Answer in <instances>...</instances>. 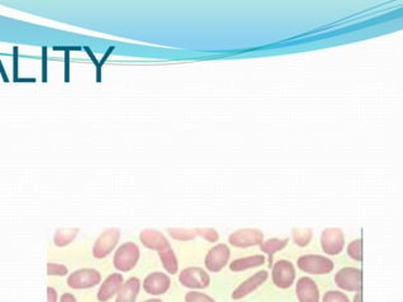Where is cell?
I'll return each mask as SVG.
<instances>
[{"mask_svg": "<svg viewBox=\"0 0 403 302\" xmlns=\"http://www.w3.org/2000/svg\"><path fill=\"white\" fill-rule=\"evenodd\" d=\"M143 302H163L162 300H160V299H149V300H146V301Z\"/></svg>", "mask_w": 403, "mask_h": 302, "instance_id": "cell-32", "label": "cell"}, {"mask_svg": "<svg viewBox=\"0 0 403 302\" xmlns=\"http://www.w3.org/2000/svg\"><path fill=\"white\" fill-rule=\"evenodd\" d=\"M78 228H67V229H58L54 237V243L56 247H66L71 244L78 237Z\"/></svg>", "mask_w": 403, "mask_h": 302, "instance_id": "cell-20", "label": "cell"}, {"mask_svg": "<svg viewBox=\"0 0 403 302\" xmlns=\"http://www.w3.org/2000/svg\"><path fill=\"white\" fill-rule=\"evenodd\" d=\"M158 257L161 259L164 271L170 274H176L179 272V259L176 257V253L173 252V249L167 248L164 250L158 252Z\"/></svg>", "mask_w": 403, "mask_h": 302, "instance_id": "cell-18", "label": "cell"}, {"mask_svg": "<svg viewBox=\"0 0 403 302\" xmlns=\"http://www.w3.org/2000/svg\"><path fill=\"white\" fill-rule=\"evenodd\" d=\"M321 302H350L349 297L344 294L342 291L330 290L324 294Z\"/></svg>", "mask_w": 403, "mask_h": 302, "instance_id": "cell-25", "label": "cell"}, {"mask_svg": "<svg viewBox=\"0 0 403 302\" xmlns=\"http://www.w3.org/2000/svg\"><path fill=\"white\" fill-rule=\"evenodd\" d=\"M347 253L350 259L356 262H362L363 261V240L359 238V239L350 241L347 247Z\"/></svg>", "mask_w": 403, "mask_h": 302, "instance_id": "cell-23", "label": "cell"}, {"mask_svg": "<svg viewBox=\"0 0 403 302\" xmlns=\"http://www.w3.org/2000/svg\"><path fill=\"white\" fill-rule=\"evenodd\" d=\"M320 246L327 256H338L345 247V235L340 228H326L321 233Z\"/></svg>", "mask_w": 403, "mask_h": 302, "instance_id": "cell-7", "label": "cell"}, {"mask_svg": "<svg viewBox=\"0 0 403 302\" xmlns=\"http://www.w3.org/2000/svg\"><path fill=\"white\" fill-rule=\"evenodd\" d=\"M140 279L138 277H131L123 283L120 291L118 292L116 302H135L140 294Z\"/></svg>", "mask_w": 403, "mask_h": 302, "instance_id": "cell-17", "label": "cell"}, {"mask_svg": "<svg viewBox=\"0 0 403 302\" xmlns=\"http://www.w3.org/2000/svg\"><path fill=\"white\" fill-rule=\"evenodd\" d=\"M142 286H143L144 292L152 294V296L164 294L170 290V276L163 272H152L144 279Z\"/></svg>", "mask_w": 403, "mask_h": 302, "instance_id": "cell-11", "label": "cell"}, {"mask_svg": "<svg viewBox=\"0 0 403 302\" xmlns=\"http://www.w3.org/2000/svg\"><path fill=\"white\" fill-rule=\"evenodd\" d=\"M140 240L146 248L155 250V252L171 248L170 241L164 237V234L155 229L142 230L140 234Z\"/></svg>", "mask_w": 403, "mask_h": 302, "instance_id": "cell-15", "label": "cell"}, {"mask_svg": "<svg viewBox=\"0 0 403 302\" xmlns=\"http://www.w3.org/2000/svg\"><path fill=\"white\" fill-rule=\"evenodd\" d=\"M264 240V234L262 230L256 228H243L232 233L228 238V241L234 248H250L259 247Z\"/></svg>", "mask_w": 403, "mask_h": 302, "instance_id": "cell-4", "label": "cell"}, {"mask_svg": "<svg viewBox=\"0 0 403 302\" xmlns=\"http://www.w3.org/2000/svg\"><path fill=\"white\" fill-rule=\"evenodd\" d=\"M290 238H285V239H279V238H270V239L263 240V243L259 246L261 252H263L265 255L270 256V261H272V257L274 253H277L279 250L286 248L288 246Z\"/></svg>", "mask_w": 403, "mask_h": 302, "instance_id": "cell-19", "label": "cell"}, {"mask_svg": "<svg viewBox=\"0 0 403 302\" xmlns=\"http://www.w3.org/2000/svg\"><path fill=\"white\" fill-rule=\"evenodd\" d=\"M230 261V248L224 244L219 243L209 249L208 255L205 257V267L209 272L217 273L223 271Z\"/></svg>", "mask_w": 403, "mask_h": 302, "instance_id": "cell-10", "label": "cell"}, {"mask_svg": "<svg viewBox=\"0 0 403 302\" xmlns=\"http://www.w3.org/2000/svg\"><path fill=\"white\" fill-rule=\"evenodd\" d=\"M66 81H69V54H66Z\"/></svg>", "mask_w": 403, "mask_h": 302, "instance_id": "cell-31", "label": "cell"}, {"mask_svg": "<svg viewBox=\"0 0 403 302\" xmlns=\"http://www.w3.org/2000/svg\"><path fill=\"white\" fill-rule=\"evenodd\" d=\"M268 279V271H259L250 276L249 279L241 282L239 286L237 287L232 292V299L233 300H241L247 297L248 294L254 292L259 287L263 286L264 283Z\"/></svg>", "mask_w": 403, "mask_h": 302, "instance_id": "cell-12", "label": "cell"}, {"mask_svg": "<svg viewBox=\"0 0 403 302\" xmlns=\"http://www.w3.org/2000/svg\"><path fill=\"white\" fill-rule=\"evenodd\" d=\"M140 258V249L135 243L127 241L117 249L113 266L119 272H131L138 264Z\"/></svg>", "mask_w": 403, "mask_h": 302, "instance_id": "cell-1", "label": "cell"}, {"mask_svg": "<svg viewBox=\"0 0 403 302\" xmlns=\"http://www.w3.org/2000/svg\"><path fill=\"white\" fill-rule=\"evenodd\" d=\"M334 281L341 291L359 292L363 288V272L354 267H344L335 273Z\"/></svg>", "mask_w": 403, "mask_h": 302, "instance_id": "cell-3", "label": "cell"}, {"mask_svg": "<svg viewBox=\"0 0 403 302\" xmlns=\"http://www.w3.org/2000/svg\"><path fill=\"white\" fill-rule=\"evenodd\" d=\"M60 302H78V300H76V297L74 294H70V292H66V294H63L61 296Z\"/></svg>", "mask_w": 403, "mask_h": 302, "instance_id": "cell-29", "label": "cell"}, {"mask_svg": "<svg viewBox=\"0 0 403 302\" xmlns=\"http://www.w3.org/2000/svg\"><path fill=\"white\" fill-rule=\"evenodd\" d=\"M69 273V270L66 266L60 263H50L47 264V274L48 276H66Z\"/></svg>", "mask_w": 403, "mask_h": 302, "instance_id": "cell-27", "label": "cell"}, {"mask_svg": "<svg viewBox=\"0 0 403 302\" xmlns=\"http://www.w3.org/2000/svg\"><path fill=\"white\" fill-rule=\"evenodd\" d=\"M47 302H57V291L54 287L47 288Z\"/></svg>", "mask_w": 403, "mask_h": 302, "instance_id": "cell-28", "label": "cell"}, {"mask_svg": "<svg viewBox=\"0 0 403 302\" xmlns=\"http://www.w3.org/2000/svg\"><path fill=\"white\" fill-rule=\"evenodd\" d=\"M353 302H363V294H362V291H359V292L354 294Z\"/></svg>", "mask_w": 403, "mask_h": 302, "instance_id": "cell-30", "label": "cell"}, {"mask_svg": "<svg viewBox=\"0 0 403 302\" xmlns=\"http://www.w3.org/2000/svg\"><path fill=\"white\" fill-rule=\"evenodd\" d=\"M124 283V277L122 273H111L109 274L105 281L100 285V288L98 291V301L108 302L111 300L114 296H117L118 292Z\"/></svg>", "mask_w": 403, "mask_h": 302, "instance_id": "cell-13", "label": "cell"}, {"mask_svg": "<svg viewBox=\"0 0 403 302\" xmlns=\"http://www.w3.org/2000/svg\"><path fill=\"white\" fill-rule=\"evenodd\" d=\"M100 282V272L94 268H81L78 271L72 272L67 279V285L72 290L93 288L98 286Z\"/></svg>", "mask_w": 403, "mask_h": 302, "instance_id": "cell-9", "label": "cell"}, {"mask_svg": "<svg viewBox=\"0 0 403 302\" xmlns=\"http://www.w3.org/2000/svg\"><path fill=\"white\" fill-rule=\"evenodd\" d=\"M120 229L118 228H109L107 230L101 233L99 238L94 243L93 257L96 259H104L111 255V252L120 239Z\"/></svg>", "mask_w": 403, "mask_h": 302, "instance_id": "cell-5", "label": "cell"}, {"mask_svg": "<svg viewBox=\"0 0 403 302\" xmlns=\"http://www.w3.org/2000/svg\"><path fill=\"white\" fill-rule=\"evenodd\" d=\"M296 281V268L292 262L287 259H279L273 264L272 282L281 290H288L294 286Z\"/></svg>", "mask_w": 403, "mask_h": 302, "instance_id": "cell-6", "label": "cell"}, {"mask_svg": "<svg viewBox=\"0 0 403 302\" xmlns=\"http://www.w3.org/2000/svg\"><path fill=\"white\" fill-rule=\"evenodd\" d=\"M185 302H217L209 294L197 291H190L185 294Z\"/></svg>", "mask_w": 403, "mask_h": 302, "instance_id": "cell-26", "label": "cell"}, {"mask_svg": "<svg viewBox=\"0 0 403 302\" xmlns=\"http://www.w3.org/2000/svg\"><path fill=\"white\" fill-rule=\"evenodd\" d=\"M195 233H196V235L202 237L209 243H217V241H219V238H220L219 233L215 229H213V228H196Z\"/></svg>", "mask_w": 403, "mask_h": 302, "instance_id": "cell-24", "label": "cell"}, {"mask_svg": "<svg viewBox=\"0 0 403 302\" xmlns=\"http://www.w3.org/2000/svg\"><path fill=\"white\" fill-rule=\"evenodd\" d=\"M265 263V257L263 255H254V256L241 257L238 259H234L229 263V270L235 273L248 271L252 268H258Z\"/></svg>", "mask_w": 403, "mask_h": 302, "instance_id": "cell-16", "label": "cell"}, {"mask_svg": "<svg viewBox=\"0 0 403 302\" xmlns=\"http://www.w3.org/2000/svg\"><path fill=\"white\" fill-rule=\"evenodd\" d=\"M296 296L298 302H320V290L311 277H301L296 282Z\"/></svg>", "mask_w": 403, "mask_h": 302, "instance_id": "cell-14", "label": "cell"}, {"mask_svg": "<svg viewBox=\"0 0 403 302\" xmlns=\"http://www.w3.org/2000/svg\"><path fill=\"white\" fill-rule=\"evenodd\" d=\"M291 238L297 247H307L314 238V232L310 228H295L292 229Z\"/></svg>", "mask_w": 403, "mask_h": 302, "instance_id": "cell-21", "label": "cell"}, {"mask_svg": "<svg viewBox=\"0 0 403 302\" xmlns=\"http://www.w3.org/2000/svg\"><path fill=\"white\" fill-rule=\"evenodd\" d=\"M297 267L298 270L314 276H321V274H329L334 271L333 261L325 256L320 255H305L297 259Z\"/></svg>", "mask_w": 403, "mask_h": 302, "instance_id": "cell-2", "label": "cell"}, {"mask_svg": "<svg viewBox=\"0 0 403 302\" xmlns=\"http://www.w3.org/2000/svg\"><path fill=\"white\" fill-rule=\"evenodd\" d=\"M171 238L179 241H190L194 240L197 235L195 233V229H185V228H170L168 230Z\"/></svg>", "mask_w": 403, "mask_h": 302, "instance_id": "cell-22", "label": "cell"}, {"mask_svg": "<svg viewBox=\"0 0 403 302\" xmlns=\"http://www.w3.org/2000/svg\"><path fill=\"white\" fill-rule=\"evenodd\" d=\"M179 283L193 291L204 290L210 286V274L200 267H187L179 272Z\"/></svg>", "mask_w": 403, "mask_h": 302, "instance_id": "cell-8", "label": "cell"}]
</instances>
